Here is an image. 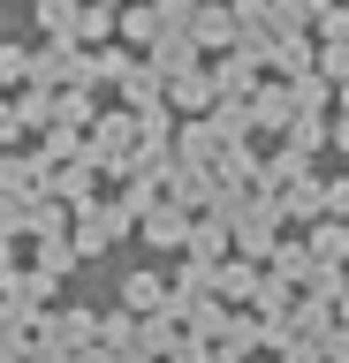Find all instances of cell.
<instances>
[{"instance_id": "1", "label": "cell", "mask_w": 349, "mask_h": 363, "mask_svg": "<svg viewBox=\"0 0 349 363\" xmlns=\"http://www.w3.org/2000/svg\"><path fill=\"white\" fill-rule=\"evenodd\" d=\"M23 76V45H0V84H16Z\"/></svg>"}, {"instance_id": "2", "label": "cell", "mask_w": 349, "mask_h": 363, "mask_svg": "<svg viewBox=\"0 0 349 363\" xmlns=\"http://www.w3.org/2000/svg\"><path fill=\"white\" fill-rule=\"evenodd\" d=\"M69 23H76V8H69V0H46V30H69Z\"/></svg>"}]
</instances>
